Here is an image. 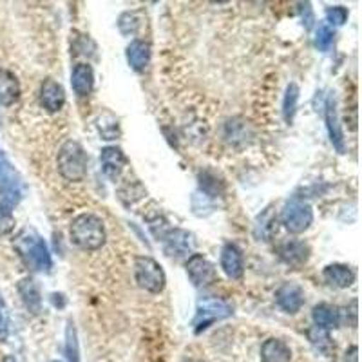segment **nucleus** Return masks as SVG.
<instances>
[{"instance_id":"5701e85b","label":"nucleus","mask_w":362,"mask_h":362,"mask_svg":"<svg viewBox=\"0 0 362 362\" xmlns=\"http://www.w3.org/2000/svg\"><path fill=\"white\" fill-rule=\"evenodd\" d=\"M276 221L277 219H276V214H274V210H272L270 206L264 209L263 214L257 216V221H255V226H254L255 238L259 239V241H268L272 235L276 234V228H277Z\"/></svg>"},{"instance_id":"aec40b11","label":"nucleus","mask_w":362,"mask_h":362,"mask_svg":"<svg viewBox=\"0 0 362 362\" xmlns=\"http://www.w3.org/2000/svg\"><path fill=\"white\" fill-rule=\"evenodd\" d=\"M18 293H21V299L24 303L25 308L31 313H40L42 312V292L40 286H38L37 281L33 277H24V279L18 281L17 286Z\"/></svg>"},{"instance_id":"423d86ee","label":"nucleus","mask_w":362,"mask_h":362,"mask_svg":"<svg viewBox=\"0 0 362 362\" xmlns=\"http://www.w3.org/2000/svg\"><path fill=\"white\" fill-rule=\"evenodd\" d=\"M24 198V185L18 170L13 167L2 151H0V199L13 209Z\"/></svg>"},{"instance_id":"dca6fc26","label":"nucleus","mask_w":362,"mask_h":362,"mask_svg":"<svg viewBox=\"0 0 362 362\" xmlns=\"http://www.w3.org/2000/svg\"><path fill=\"white\" fill-rule=\"evenodd\" d=\"M21 95L22 89L17 74L6 67H0V105L11 107L21 100Z\"/></svg>"},{"instance_id":"9b49d317","label":"nucleus","mask_w":362,"mask_h":362,"mask_svg":"<svg viewBox=\"0 0 362 362\" xmlns=\"http://www.w3.org/2000/svg\"><path fill=\"white\" fill-rule=\"evenodd\" d=\"M305 290H303V286H299L297 283H283L276 292L277 306H279L284 313H290V315L299 312V310L305 306Z\"/></svg>"},{"instance_id":"412c9836","label":"nucleus","mask_w":362,"mask_h":362,"mask_svg":"<svg viewBox=\"0 0 362 362\" xmlns=\"http://www.w3.org/2000/svg\"><path fill=\"white\" fill-rule=\"evenodd\" d=\"M261 362H292V348L283 339H267L261 346Z\"/></svg>"},{"instance_id":"6e6552de","label":"nucleus","mask_w":362,"mask_h":362,"mask_svg":"<svg viewBox=\"0 0 362 362\" xmlns=\"http://www.w3.org/2000/svg\"><path fill=\"white\" fill-rule=\"evenodd\" d=\"M185 270L189 279L198 288H206V286L218 283V270L203 254L190 255L185 263Z\"/></svg>"},{"instance_id":"2f4dec72","label":"nucleus","mask_w":362,"mask_h":362,"mask_svg":"<svg viewBox=\"0 0 362 362\" xmlns=\"http://www.w3.org/2000/svg\"><path fill=\"white\" fill-rule=\"evenodd\" d=\"M4 362H17V361H15V358H13V357H8Z\"/></svg>"},{"instance_id":"0eeeda50","label":"nucleus","mask_w":362,"mask_h":362,"mask_svg":"<svg viewBox=\"0 0 362 362\" xmlns=\"http://www.w3.org/2000/svg\"><path fill=\"white\" fill-rule=\"evenodd\" d=\"M281 223L290 234H303L313 223V209L308 202L300 198H292L286 202L281 212Z\"/></svg>"},{"instance_id":"9d476101","label":"nucleus","mask_w":362,"mask_h":362,"mask_svg":"<svg viewBox=\"0 0 362 362\" xmlns=\"http://www.w3.org/2000/svg\"><path fill=\"white\" fill-rule=\"evenodd\" d=\"M100 163H102L103 174H105L112 183H118L122 174H124L125 167H127L129 160L122 148L111 145V147L102 148V153H100Z\"/></svg>"},{"instance_id":"4be33fe9","label":"nucleus","mask_w":362,"mask_h":362,"mask_svg":"<svg viewBox=\"0 0 362 362\" xmlns=\"http://www.w3.org/2000/svg\"><path fill=\"white\" fill-rule=\"evenodd\" d=\"M312 319L317 328L329 332V329L339 328L341 325V312L328 303H321V305L313 306Z\"/></svg>"},{"instance_id":"1a4fd4ad","label":"nucleus","mask_w":362,"mask_h":362,"mask_svg":"<svg viewBox=\"0 0 362 362\" xmlns=\"http://www.w3.org/2000/svg\"><path fill=\"white\" fill-rule=\"evenodd\" d=\"M163 241V252L169 257L181 259V257H190L194 254V235L183 228H170L167 234L161 238Z\"/></svg>"},{"instance_id":"f257e3e1","label":"nucleus","mask_w":362,"mask_h":362,"mask_svg":"<svg viewBox=\"0 0 362 362\" xmlns=\"http://www.w3.org/2000/svg\"><path fill=\"white\" fill-rule=\"evenodd\" d=\"M69 238L74 247L86 252H95L105 245L107 232L103 219L93 212H83L71 221Z\"/></svg>"},{"instance_id":"393cba45","label":"nucleus","mask_w":362,"mask_h":362,"mask_svg":"<svg viewBox=\"0 0 362 362\" xmlns=\"http://www.w3.org/2000/svg\"><path fill=\"white\" fill-rule=\"evenodd\" d=\"M297 102H299V86L297 83H290L284 90L283 98V116L286 122H292L297 111Z\"/></svg>"},{"instance_id":"bb28decb","label":"nucleus","mask_w":362,"mask_h":362,"mask_svg":"<svg viewBox=\"0 0 362 362\" xmlns=\"http://www.w3.org/2000/svg\"><path fill=\"white\" fill-rule=\"evenodd\" d=\"M334 40H335L334 29L329 28L326 22L319 24V28H317V37H315L317 47L326 53V51H329V47L334 45Z\"/></svg>"},{"instance_id":"ddd939ff","label":"nucleus","mask_w":362,"mask_h":362,"mask_svg":"<svg viewBox=\"0 0 362 362\" xmlns=\"http://www.w3.org/2000/svg\"><path fill=\"white\" fill-rule=\"evenodd\" d=\"M221 268L228 279H243L245 257L241 248L235 243H226L221 248Z\"/></svg>"},{"instance_id":"7ed1b4c3","label":"nucleus","mask_w":362,"mask_h":362,"mask_svg":"<svg viewBox=\"0 0 362 362\" xmlns=\"http://www.w3.org/2000/svg\"><path fill=\"white\" fill-rule=\"evenodd\" d=\"M87 153L76 140H67L58 148L57 167L60 176L71 183H80L87 176Z\"/></svg>"},{"instance_id":"f03ea898","label":"nucleus","mask_w":362,"mask_h":362,"mask_svg":"<svg viewBox=\"0 0 362 362\" xmlns=\"http://www.w3.org/2000/svg\"><path fill=\"white\" fill-rule=\"evenodd\" d=\"M13 247L29 270L49 272L53 267L49 247L44 241V238L35 230H29V228L22 230L13 241Z\"/></svg>"},{"instance_id":"6ab92c4d","label":"nucleus","mask_w":362,"mask_h":362,"mask_svg":"<svg viewBox=\"0 0 362 362\" xmlns=\"http://www.w3.org/2000/svg\"><path fill=\"white\" fill-rule=\"evenodd\" d=\"M322 277L334 288H350L355 283V272L350 264L334 263L322 270Z\"/></svg>"},{"instance_id":"4468645a","label":"nucleus","mask_w":362,"mask_h":362,"mask_svg":"<svg viewBox=\"0 0 362 362\" xmlns=\"http://www.w3.org/2000/svg\"><path fill=\"white\" fill-rule=\"evenodd\" d=\"M40 103L47 112L62 111L66 105V89L62 83L53 78H45L40 86Z\"/></svg>"},{"instance_id":"a878e982","label":"nucleus","mask_w":362,"mask_h":362,"mask_svg":"<svg viewBox=\"0 0 362 362\" xmlns=\"http://www.w3.org/2000/svg\"><path fill=\"white\" fill-rule=\"evenodd\" d=\"M66 357L67 362H80V346L76 337V328L73 322H67L66 328Z\"/></svg>"},{"instance_id":"473e14b6","label":"nucleus","mask_w":362,"mask_h":362,"mask_svg":"<svg viewBox=\"0 0 362 362\" xmlns=\"http://www.w3.org/2000/svg\"><path fill=\"white\" fill-rule=\"evenodd\" d=\"M54 362H58V361H54Z\"/></svg>"},{"instance_id":"39448f33","label":"nucleus","mask_w":362,"mask_h":362,"mask_svg":"<svg viewBox=\"0 0 362 362\" xmlns=\"http://www.w3.org/2000/svg\"><path fill=\"white\" fill-rule=\"evenodd\" d=\"M134 281L145 292L161 293L167 284V276L163 267L154 257L138 255L134 259Z\"/></svg>"},{"instance_id":"c756f323","label":"nucleus","mask_w":362,"mask_h":362,"mask_svg":"<svg viewBox=\"0 0 362 362\" xmlns=\"http://www.w3.org/2000/svg\"><path fill=\"white\" fill-rule=\"evenodd\" d=\"M9 334V315L8 308H6L4 299L0 297V342H4Z\"/></svg>"},{"instance_id":"7c9ffc66","label":"nucleus","mask_w":362,"mask_h":362,"mask_svg":"<svg viewBox=\"0 0 362 362\" xmlns=\"http://www.w3.org/2000/svg\"><path fill=\"white\" fill-rule=\"evenodd\" d=\"M358 348L357 346H350V350L346 351L344 362H357L358 361Z\"/></svg>"},{"instance_id":"a211bd4d","label":"nucleus","mask_w":362,"mask_h":362,"mask_svg":"<svg viewBox=\"0 0 362 362\" xmlns=\"http://www.w3.org/2000/svg\"><path fill=\"white\" fill-rule=\"evenodd\" d=\"M125 57H127V62L136 73H144L145 69L151 64V57H153V51H151V44L145 40L136 38L131 44L127 45L125 49Z\"/></svg>"},{"instance_id":"c85d7f7f","label":"nucleus","mask_w":362,"mask_h":362,"mask_svg":"<svg viewBox=\"0 0 362 362\" xmlns=\"http://www.w3.org/2000/svg\"><path fill=\"white\" fill-rule=\"evenodd\" d=\"M348 17H350V13H348L344 6H329L326 9V22H328V25H344Z\"/></svg>"},{"instance_id":"b1692460","label":"nucleus","mask_w":362,"mask_h":362,"mask_svg":"<svg viewBox=\"0 0 362 362\" xmlns=\"http://www.w3.org/2000/svg\"><path fill=\"white\" fill-rule=\"evenodd\" d=\"M308 339H310V342L315 346L317 350L321 351L322 355H326V357H329L332 354H335V344H334V341H332V337H329V332H326V329H321V328H317V326H313V328L308 332Z\"/></svg>"},{"instance_id":"f8f14e48","label":"nucleus","mask_w":362,"mask_h":362,"mask_svg":"<svg viewBox=\"0 0 362 362\" xmlns=\"http://www.w3.org/2000/svg\"><path fill=\"white\" fill-rule=\"evenodd\" d=\"M325 119H326V129H328V134H329V141H332V145L337 148L339 154H344L346 138H344V132H342L341 119H339V112H337V102H335L334 96H328V100H326Z\"/></svg>"},{"instance_id":"cd10ccee","label":"nucleus","mask_w":362,"mask_h":362,"mask_svg":"<svg viewBox=\"0 0 362 362\" xmlns=\"http://www.w3.org/2000/svg\"><path fill=\"white\" fill-rule=\"evenodd\" d=\"M13 228H15V216L11 209L0 199V238L11 234Z\"/></svg>"},{"instance_id":"2eb2a0df","label":"nucleus","mask_w":362,"mask_h":362,"mask_svg":"<svg viewBox=\"0 0 362 362\" xmlns=\"http://www.w3.org/2000/svg\"><path fill=\"white\" fill-rule=\"evenodd\" d=\"M277 254H279L283 263H286L292 268H299L303 267V264H306V261H308L310 247L305 241L290 239V241H284V243L277 248Z\"/></svg>"},{"instance_id":"20e7f679","label":"nucleus","mask_w":362,"mask_h":362,"mask_svg":"<svg viewBox=\"0 0 362 362\" xmlns=\"http://www.w3.org/2000/svg\"><path fill=\"white\" fill-rule=\"evenodd\" d=\"M232 315H234V306L226 299H221V297H203V299L198 300L196 313H194L190 326H192L194 334L199 335L206 332L210 326H214L216 322L225 321V319Z\"/></svg>"},{"instance_id":"f3484780","label":"nucleus","mask_w":362,"mask_h":362,"mask_svg":"<svg viewBox=\"0 0 362 362\" xmlns=\"http://www.w3.org/2000/svg\"><path fill=\"white\" fill-rule=\"evenodd\" d=\"M71 87H73L74 95L80 98H86L93 93L95 87V71L89 64H76L71 71Z\"/></svg>"}]
</instances>
